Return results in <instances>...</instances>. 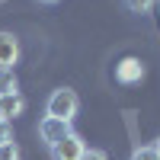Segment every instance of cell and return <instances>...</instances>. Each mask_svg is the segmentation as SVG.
Masks as SVG:
<instances>
[{
    "mask_svg": "<svg viewBox=\"0 0 160 160\" xmlns=\"http://www.w3.org/2000/svg\"><path fill=\"white\" fill-rule=\"evenodd\" d=\"M22 109H26V99L19 96V93L0 96V118H3V122H13L16 115H22Z\"/></svg>",
    "mask_w": 160,
    "mask_h": 160,
    "instance_id": "5b68a950",
    "label": "cell"
},
{
    "mask_svg": "<svg viewBox=\"0 0 160 160\" xmlns=\"http://www.w3.org/2000/svg\"><path fill=\"white\" fill-rule=\"evenodd\" d=\"M19 61V42L13 32H0V68H10Z\"/></svg>",
    "mask_w": 160,
    "mask_h": 160,
    "instance_id": "277c9868",
    "label": "cell"
},
{
    "mask_svg": "<svg viewBox=\"0 0 160 160\" xmlns=\"http://www.w3.org/2000/svg\"><path fill=\"white\" fill-rule=\"evenodd\" d=\"M80 160H109V157H106V151H96V148H87V151H83V157H80Z\"/></svg>",
    "mask_w": 160,
    "mask_h": 160,
    "instance_id": "8fae6325",
    "label": "cell"
},
{
    "mask_svg": "<svg viewBox=\"0 0 160 160\" xmlns=\"http://www.w3.org/2000/svg\"><path fill=\"white\" fill-rule=\"evenodd\" d=\"M87 151V141L77 135V131H71V135H64L55 148H51V160H80Z\"/></svg>",
    "mask_w": 160,
    "mask_h": 160,
    "instance_id": "3957f363",
    "label": "cell"
},
{
    "mask_svg": "<svg viewBox=\"0 0 160 160\" xmlns=\"http://www.w3.org/2000/svg\"><path fill=\"white\" fill-rule=\"evenodd\" d=\"M0 160H19V148H16V141H3L0 144Z\"/></svg>",
    "mask_w": 160,
    "mask_h": 160,
    "instance_id": "9c48e42d",
    "label": "cell"
},
{
    "mask_svg": "<svg viewBox=\"0 0 160 160\" xmlns=\"http://www.w3.org/2000/svg\"><path fill=\"white\" fill-rule=\"evenodd\" d=\"M10 93H19V80L10 68H0V96H10Z\"/></svg>",
    "mask_w": 160,
    "mask_h": 160,
    "instance_id": "52a82bcc",
    "label": "cell"
},
{
    "mask_svg": "<svg viewBox=\"0 0 160 160\" xmlns=\"http://www.w3.org/2000/svg\"><path fill=\"white\" fill-rule=\"evenodd\" d=\"M3 141H10V122L0 118V144H3Z\"/></svg>",
    "mask_w": 160,
    "mask_h": 160,
    "instance_id": "7c38bea8",
    "label": "cell"
},
{
    "mask_svg": "<svg viewBox=\"0 0 160 160\" xmlns=\"http://www.w3.org/2000/svg\"><path fill=\"white\" fill-rule=\"evenodd\" d=\"M38 3H58V0H38Z\"/></svg>",
    "mask_w": 160,
    "mask_h": 160,
    "instance_id": "5bb4252c",
    "label": "cell"
},
{
    "mask_svg": "<svg viewBox=\"0 0 160 160\" xmlns=\"http://www.w3.org/2000/svg\"><path fill=\"white\" fill-rule=\"evenodd\" d=\"M77 109H80V96L71 90V87H61V90H55L48 96V102H45V115H51V118H61V122H74L77 118Z\"/></svg>",
    "mask_w": 160,
    "mask_h": 160,
    "instance_id": "6da1fadb",
    "label": "cell"
},
{
    "mask_svg": "<svg viewBox=\"0 0 160 160\" xmlns=\"http://www.w3.org/2000/svg\"><path fill=\"white\" fill-rule=\"evenodd\" d=\"M125 7H128L131 13H151V10L157 7V0H125Z\"/></svg>",
    "mask_w": 160,
    "mask_h": 160,
    "instance_id": "ba28073f",
    "label": "cell"
},
{
    "mask_svg": "<svg viewBox=\"0 0 160 160\" xmlns=\"http://www.w3.org/2000/svg\"><path fill=\"white\" fill-rule=\"evenodd\" d=\"M71 131H74V128H71L68 122H61V118H51V115H42V122H38V141H42L45 148L51 151L64 135H71Z\"/></svg>",
    "mask_w": 160,
    "mask_h": 160,
    "instance_id": "7a4b0ae2",
    "label": "cell"
},
{
    "mask_svg": "<svg viewBox=\"0 0 160 160\" xmlns=\"http://www.w3.org/2000/svg\"><path fill=\"white\" fill-rule=\"evenodd\" d=\"M131 160H157V154H154V148H135Z\"/></svg>",
    "mask_w": 160,
    "mask_h": 160,
    "instance_id": "30bf717a",
    "label": "cell"
},
{
    "mask_svg": "<svg viewBox=\"0 0 160 160\" xmlns=\"http://www.w3.org/2000/svg\"><path fill=\"white\" fill-rule=\"evenodd\" d=\"M141 77H144V68L135 58H128V61L118 64V80H122V83H135V80H141Z\"/></svg>",
    "mask_w": 160,
    "mask_h": 160,
    "instance_id": "8992f818",
    "label": "cell"
},
{
    "mask_svg": "<svg viewBox=\"0 0 160 160\" xmlns=\"http://www.w3.org/2000/svg\"><path fill=\"white\" fill-rule=\"evenodd\" d=\"M154 154H157V160H160V138L154 141Z\"/></svg>",
    "mask_w": 160,
    "mask_h": 160,
    "instance_id": "4fadbf2b",
    "label": "cell"
}]
</instances>
